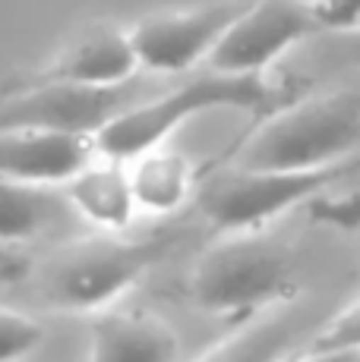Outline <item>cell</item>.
<instances>
[{
    "label": "cell",
    "instance_id": "1",
    "mask_svg": "<svg viewBox=\"0 0 360 362\" xmlns=\"http://www.w3.org/2000/svg\"><path fill=\"white\" fill-rule=\"evenodd\" d=\"M360 148V92H322L275 110L234 155L237 167L322 170L351 164Z\"/></svg>",
    "mask_w": 360,
    "mask_h": 362
},
{
    "label": "cell",
    "instance_id": "2",
    "mask_svg": "<svg viewBox=\"0 0 360 362\" xmlns=\"http://www.w3.org/2000/svg\"><path fill=\"white\" fill-rule=\"evenodd\" d=\"M294 290V252L266 230H231L212 243L186 277V296L212 315H250Z\"/></svg>",
    "mask_w": 360,
    "mask_h": 362
},
{
    "label": "cell",
    "instance_id": "3",
    "mask_svg": "<svg viewBox=\"0 0 360 362\" xmlns=\"http://www.w3.org/2000/svg\"><path fill=\"white\" fill-rule=\"evenodd\" d=\"M269 98H272V86L266 82V76H227L209 69L196 79H186L184 86L168 88L158 98L127 104L114 120H108L95 132V145L105 155L127 161L145 148L164 145L199 114L225 107L256 110Z\"/></svg>",
    "mask_w": 360,
    "mask_h": 362
},
{
    "label": "cell",
    "instance_id": "4",
    "mask_svg": "<svg viewBox=\"0 0 360 362\" xmlns=\"http://www.w3.org/2000/svg\"><path fill=\"white\" fill-rule=\"evenodd\" d=\"M168 252V240H120L117 233L82 240L57 252L45 268V299L60 312H101Z\"/></svg>",
    "mask_w": 360,
    "mask_h": 362
},
{
    "label": "cell",
    "instance_id": "5",
    "mask_svg": "<svg viewBox=\"0 0 360 362\" xmlns=\"http://www.w3.org/2000/svg\"><path fill=\"white\" fill-rule=\"evenodd\" d=\"M357 161L322 170H262V167L231 164L199 192V208L206 221L221 233L266 230L275 218L320 196L325 186H332Z\"/></svg>",
    "mask_w": 360,
    "mask_h": 362
},
{
    "label": "cell",
    "instance_id": "6",
    "mask_svg": "<svg viewBox=\"0 0 360 362\" xmlns=\"http://www.w3.org/2000/svg\"><path fill=\"white\" fill-rule=\"evenodd\" d=\"M313 32H320V23L303 0H247L206 66L227 76H266Z\"/></svg>",
    "mask_w": 360,
    "mask_h": 362
},
{
    "label": "cell",
    "instance_id": "7",
    "mask_svg": "<svg viewBox=\"0 0 360 362\" xmlns=\"http://www.w3.org/2000/svg\"><path fill=\"white\" fill-rule=\"evenodd\" d=\"M244 4L247 0H218L184 10L145 13L130 25L140 66L171 76L206 64Z\"/></svg>",
    "mask_w": 360,
    "mask_h": 362
},
{
    "label": "cell",
    "instance_id": "8",
    "mask_svg": "<svg viewBox=\"0 0 360 362\" xmlns=\"http://www.w3.org/2000/svg\"><path fill=\"white\" fill-rule=\"evenodd\" d=\"M130 101L127 88H82L70 82L45 79L0 98V129H64L95 136Z\"/></svg>",
    "mask_w": 360,
    "mask_h": 362
},
{
    "label": "cell",
    "instance_id": "9",
    "mask_svg": "<svg viewBox=\"0 0 360 362\" xmlns=\"http://www.w3.org/2000/svg\"><path fill=\"white\" fill-rule=\"evenodd\" d=\"M99 151L95 136L64 129H0V177L60 189Z\"/></svg>",
    "mask_w": 360,
    "mask_h": 362
},
{
    "label": "cell",
    "instance_id": "10",
    "mask_svg": "<svg viewBox=\"0 0 360 362\" xmlns=\"http://www.w3.org/2000/svg\"><path fill=\"white\" fill-rule=\"evenodd\" d=\"M140 69L142 66L130 38V25L92 23L54 54L45 69V79L82 88H127Z\"/></svg>",
    "mask_w": 360,
    "mask_h": 362
},
{
    "label": "cell",
    "instance_id": "11",
    "mask_svg": "<svg viewBox=\"0 0 360 362\" xmlns=\"http://www.w3.org/2000/svg\"><path fill=\"white\" fill-rule=\"evenodd\" d=\"M180 334L152 312L108 305L89 325V362H180Z\"/></svg>",
    "mask_w": 360,
    "mask_h": 362
},
{
    "label": "cell",
    "instance_id": "12",
    "mask_svg": "<svg viewBox=\"0 0 360 362\" xmlns=\"http://www.w3.org/2000/svg\"><path fill=\"white\" fill-rule=\"evenodd\" d=\"M60 196L73 214H79L86 224H92L101 233H123L140 214L127 161L111 158L105 151H95L60 186Z\"/></svg>",
    "mask_w": 360,
    "mask_h": 362
},
{
    "label": "cell",
    "instance_id": "13",
    "mask_svg": "<svg viewBox=\"0 0 360 362\" xmlns=\"http://www.w3.org/2000/svg\"><path fill=\"white\" fill-rule=\"evenodd\" d=\"M136 208L145 214H174L196 192V164L168 142L127 158Z\"/></svg>",
    "mask_w": 360,
    "mask_h": 362
},
{
    "label": "cell",
    "instance_id": "14",
    "mask_svg": "<svg viewBox=\"0 0 360 362\" xmlns=\"http://www.w3.org/2000/svg\"><path fill=\"white\" fill-rule=\"evenodd\" d=\"M297 331H300V315L281 305L279 312H269L259 322L253 318L250 325L227 334L196 362H285Z\"/></svg>",
    "mask_w": 360,
    "mask_h": 362
},
{
    "label": "cell",
    "instance_id": "15",
    "mask_svg": "<svg viewBox=\"0 0 360 362\" xmlns=\"http://www.w3.org/2000/svg\"><path fill=\"white\" fill-rule=\"evenodd\" d=\"M60 205H67L64 196H54L47 186L0 177V246L13 249L19 243L35 240L54 221Z\"/></svg>",
    "mask_w": 360,
    "mask_h": 362
},
{
    "label": "cell",
    "instance_id": "16",
    "mask_svg": "<svg viewBox=\"0 0 360 362\" xmlns=\"http://www.w3.org/2000/svg\"><path fill=\"white\" fill-rule=\"evenodd\" d=\"M45 344V325L26 312L0 305V362H23Z\"/></svg>",
    "mask_w": 360,
    "mask_h": 362
},
{
    "label": "cell",
    "instance_id": "17",
    "mask_svg": "<svg viewBox=\"0 0 360 362\" xmlns=\"http://www.w3.org/2000/svg\"><path fill=\"white\" fill-rule=\"evenodd\" d=\"M307 350L316 353H360V296L348 299L335 315L313 334Z\"/></svg>",
    "mask_w": 360,
    "mask_h": 362
},
{
    "label": "cell",
    "instance_id": "18",
    "mask_svg": "<svg viewBox=\"0 0 360 362\" xmlns=\"http://www.w3.org/2000/svg\"><path fill=\"white\" fill-rule=\"evenodd\" d=\"M325 32H342L360 23V0H303Z\"/></svg>",
    "mask_w": 360,
    "mask_h": 362
},
{
    "label": "cell",
    "instance_id": "19",
    "mask_svg": "<svg viewBox=\"0 0 360 362\" xmlns=\"http://www.w3.org/2000/svg\"><path fill=\"white\" fill-rule=\"evenodd\" d=\"M329 60H332V64H338V66L360 69V23L351 25V29L332 32Z\"/></svg>",
    "mask_w": 360,
    "mask_h": 362
},
{
    "label": "cell",
    "instance_id": "20",
    "mask_svg": "<svg viewBox=\"0 0 360 362\" xmlns=\"http://www.w3.org/2000/svg\"><path fill=\"white\" fill-rule=\"evenodd\" d=\"M285 362H360V353H316V350H307L300 359H285Z\"/></svg>",
    "mask_w": 360,
    "mask_h": 362
},
{
    "label": "cell",
    "instance_id": "21",
    "mask_svg": "<svg viewBox=\"0 0 360 362\" xmlns=\"http://www.w3.org/2000/svg\"><path fill=\"white\" fill-rule=\"evenodd\" d=\"M19 271H23V262L16 259V252L0 246V277H16Z\"/></svg>",
    "mask_w": 360,
    "mask_h": 362
},
{
    "label": "cell",
    "instance_id": "22",
    "mask_svg": "<svg viewBox=\"0 0 360 362\" xmlns=\"http://www.w3.org/2000/svg\"><path fill=\"white\" fill-rule=\"evenodd\" d=\"M357 164H360V158H357Z\"/></svg>",
    "mask_w": 360,
    "mask_h": 362
}]
</instances>
